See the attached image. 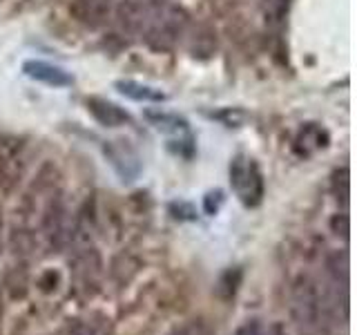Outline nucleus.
<instances>
[{"label":"nucleus","instance_id":"obj_1","mask_svg":"<svg viewBox=\"0 0 357 335\" xmlns=\"http://www.w3.org/2000/svg\"><path fill=\"white\" fill-rule=\"evenodd\" d=\"M185 29V11L167 3H148L141 22L145 43L156 52L172 50Z\"/></svg>","mask_w":357,"mask_h":335},{"label":"nucleus","instance_id":"obj_2","mask_svg":"<svg viewBox=\"0 0 357 335\" xmlns=\"http://www.w3.org/2000/svg\"><path fill=\"white\" fill-rule=\"evenodd\" d=\"M230 184L243 206L255 208L264 199V174L255 159L237 154L230 163Z\"/></svg>","mask_w":357,"mask_h":335},{"label":"nucleus","instance_id":"obj_3","mask_svg":"<svg viewBox=\"0 0 357 335\" xmlns=\"http://www.w3.org/2000/svg\"><path fill=\"white\" fill-rule=\"evenodd\" d=\"M22 72H25L29 78H33V81L52 85V87H67L74 83V78L67 74L63 67L45 63V61H27L22 65Z\"/></svg>","mask_w":357,"mask_h":335},{"label":"nucleus","instance_id":"obj_4","mask_svg":"<svg viewBox=\"0 0 357 335\" xmlns=\"http://www.w3.org/2000/svg\"><path fill=\"white\" fill-rule=\"evenodd\" d=\"M145 119H148L156 130L178 137V143L192 145V134H190V128H188L185 119L176 117V114H170V112H154V110L145 112Z\"/></svg>","mask_w":357,"mask_h":335},{"label":"nucleus","instance_id":"obj_5","mask_svg":"<svg viewBox=\"0 0 357 335\" xmlns=\"http://www.w3.org/2000/svg\"><path fill=\"white\" fill-rule=\"evenodd\" d=\"M105 154L112 159V165L116 168L121 177H134L139 172V161H137V154L132 152L130 145H126V141H109L105 145Z\"/></svg>","mask_w":357,"mask_h":335},{"label":"nucleus","instance_id":"obj_6","mask_svg":"<svg viewBox=\"0 0 357 335\" xmlns=\"http://www.w3.org/2000/svg\"><path fill=\"white\" fill-rule=\"evenodd\" d=\"M87 110H89V114H92L100 126H105V128H119V126H123V123H130L128 112H123L119 105L109 103V100H105V98H89Z\"/></svg>","mask_w":357,"mask_h":335},{"label":"nucleus","instance_id":"obj_7","mask_svg":"<svg viewBox=\"0 0 357 335\" xmlns=\"http://www.w3.org/2000/svg\"><path fill=\"white\" fill-rule=\"evenodd\" d=\"M72 11L76 20L85 22L89 27H96L109 14V0H76Z\"/></svg>","mask_w":357,"mask_h":335},{"label":"nucleus","instance_id":"obj_8","mask_svg":"<svg viewBox=\"0 0 357 335\" xmlns=\"http://www.w3.org/2000/svg\"><path fill=\"white\" fill-rule=\"evenodd\" d=\"M116 89L123 96H128L132 100H145V103H159V100H165V94L161 89L137 83V81H119Z\"/></svg>","mask_w":357,"mask_h":335},{"label":"nucleus","instance_id":"obj_9","mask_svg":"<svg viewBox=\"0 0 357 335\" xmlns=\"http://www.w3.org/2000/svg\"><path fill=\"white\" fill-rule=\"evenodd\" d=\"M326 141H328L326 132L310 123L308 128L301 130L299 139H297V148H304V154H310V152L324 148V145H326Z\"/></svg>","mask_w":357,"mask_h":335},{"label":"nucleus","instance_id":"obj_10","mask_svg":"<svg viewBox=\"0 0 357 335\" xmlns=\"http://www.w3.org/2000/svg\"><path fill=\"white\" fill-rule=\"evenodd\" d=\"M232 335H284V331L277 322H266V320L255 318V320L243 322Z\"/></svg>","mask_w":357,"mask_h":335},{"label":"nucleus","instance_id":"obj_11","mask_svg":"<svg viewBox=\"0 0 357 335\" xmlns=\"http://www.w3.org/2000/svg\"><path fill=\"white\" fill-rule=\"evenodd\" d=\"M212 117L223 121L228 128H239L241 123L245 121V112H241V110H226V112H217V114H212Z\"/></svg>","mask_w":357,"mask_h":335},{"label":"nucleus","instance_id":"obj_12","mask_svg":"<svg viewBox=\"0 0 357 335\" xmlns=\"http://www.w3.org/2000/svg\"><path fill=\"white\" fill-rule=\"evenodd\" d=\"M288 3L290 0H266V11H268V16L279 20L284 16V11L288 9Z\"/></svg>","mask_w":357,"mask_h":335}]
</instances>
